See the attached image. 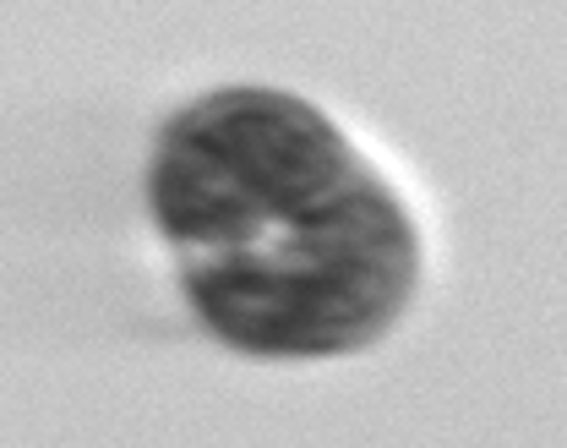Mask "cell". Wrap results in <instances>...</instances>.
I'll return each instance as SVG.
<instances>
[{"label":"cell","mask_w":567,"mask_h":448,"mask_svg":"<svg viewBox=\"0 0 567 448\" xmlns=\"http://www.w3.org/2000/svg\"><path fill=\"white\" fill-rule=\"evenodd\" d=\"M197 317L251 356H333L377 339L415 291L421 241L399 197L371 175L257 246L186 257Z\"/></svg>","instance_id":"1"},{"label":"cell","mask_w":567,"mask_h":448,"mask_svg":"<svg viewBox=\"0 0 567 448\" xmlns=\"http://www.w3.org/2000/svg\"><path fill=\"white\" fill-rule=\"evenodd\" d=\"M360 175L371 164L306 99L224 88L164 126L147 192L158 230L186 263L257 246L274 224L322 208Z\"/></svg>","instance_id":"2"}]
</instances>
